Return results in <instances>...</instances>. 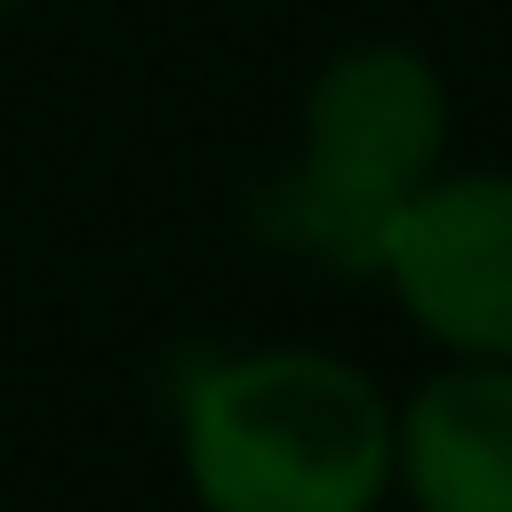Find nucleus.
<instances>
[{"instance_id": "2", "label": "nucleus", "mask_w": 512, "mask_h": 512, "mask_svg": "<svg viewBox=\"0 0 512 512\" xmlns=\"http://www.w3.org/2000/svg\"><path fill=\"white\" fill-rule=\"evenodd\" d=\"M440 128L448 104L416 48L336 56L304 104V168L272 184V232L344 272H376L400 200L440 160Z\"/></svg>"}, {"instance_id": "5", "label": "nucleus", "mask_w": 512, "mask_h": 512, "mask_svg": "<svg viewBox=\"0 0 512 512\" xmlns=\"http://www.w3.org/2000/svg\"><path fill=\"white\" fill-rule=\"evenodd\" d=\"M8 8H16V0H0V16H8Z\"/></svg>"}, {"instance_id": "3", "label": "nucleus", "mask_w": 512, "mask_h": 512, "mask_svg": "<svg viewBox=\"0 0 512 512\" xmlns=\"http://www.w3.org/2000/svg\"><path fill=\"white\" fill-rule=\"evenodd\" d=\"M384 272L440 344L512 352V184L504 176H456L432 192L416 184L392 216Z\"/></svg>"}, {"instance_id": "1", "label": "nucleus", "mask_w": 512, "mask_h": 512, "mask_svg": "<svg viewBox=\"0 0 512 512\" xmlns=\"http://www.w3.org/2000/svg\"><path fill=\"white\" fill-rule=\"evenodd\" d=\"M184 464L208 512H368L392 472V416L328 352H248L184 392Z\"/></svg>"}, {"instance_id": "4", "label": "nucleus", "mask_w": 512, "mask_h": 512, "mask_svg": "<svg viewBox=\"0 0 512 512\" xmlns=\"http://www.w3.org/2000/svg\"><path fill=\"white\" fill-rule=\"evenodd\" d=\"M392 448L424 512H512V368L432 376Z\"/></svg>"}]
</instances>
